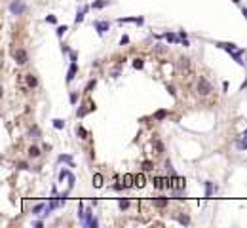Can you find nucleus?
<instances>
[{
    "instance_id": "nucleus-29",
    "label": "nucleus",
    "mask_w": 247,
    "mask_h": 228,
    "mask_svg": "<svg viewBox=\"0 0 247 228\" xmlns=\"http://www.w3.org/2000/svg\"><path fill=\"white\" fill-rule=\"evenodd\" d=\"M29 135H31V137H38V135H40V129H38V127H32V129L29 131Z\"/></svg>"
},
{
    "instance_id": "nucleus-25",
    "label": "nucleus",
    "mask_w": 247,
    "mask_h": 228,
    "mask_svg": "<svg viewBox=\"0 0 247 228\" xmlns=\"http://www.w3.org/2000/svg\"><path fill=\"white\" fill-rule=\"evenodd\" d=\"M165 116H167V110H158V112L154 114V118H156V120H164Z\"/></svg>"
},
{
    "instance_id": "nucleus-31",
    "label": "nucleus",
    "mask_w": 247,
    "mask_h": 228,
    "mask_svg": "<svg viewBox=\"0 0 247 228\" xmlns=\"http://www.w3.org/2000/svg\"><path fill=\"white\" fill-rule=\"evenodd\" d=\"M74 181H76V179H74V175H68V190H70L72 186H74Z\"/></svg>"
},
{
    "instance_id": "nucleus-1",
    "label": "nucleus",
    "mask_w": 247,
    "mask_h": 228,
    "mask_svg": "<svg viewBox=\"0 0 247 228\" xmlns=\"http://www.w3.org/2000/svg\"><path fill=\"white\" fill-rule=\"evenodd\" d=\"M213 91V86L207 82V78H200L198 80V93L200 95H209Z\"/></svg>"
},
{
    "instance_id": "nucleus-17",
    "label": "nucleus",
    "mask_w": 247,
    "mask_h": 228,
    "mask_svg": "<svg viewBox=\"0 0 247 228\" xmlns=\"http://www.w3.org/2000/svg\"><path fill=\"white\" fill-rule=\"evenodd\" d=\"M29 156L38 158V156H40V148H38V146H31V148H29Z\"/></svg>"
},
{
    "instance_id": "nucleus-14",
    "label": "nucleus",
    "mask_w": 247,
    "mask_h": 228,
    "mask_svg": "<svg viewBox=\"0 0 247 228\" xmlns=\"http://www.w3.org/2000/svg\"><path fill=\"white\" fill-rule=\"evenodd\" d=\"M44 209H46V203H38V205L32 207V213H34V215H42Z\"/></svg>"
},
{
    "instance_id": "nucleus-15",
    "label": "nucleus",
    "mask_w": 247,
    "mask_h": 228,
    "mask_svg": "<svg viewBox=\"0 0 247 228\" xmlns=\"http://www.w3.org/2000/svg\"><path fill=\"white\" fill-rule=\"evenodd\" d=\"M236 146H238L240 150H247V137L240 139V141H236Z\"/></svg>"
},
{
    "instance_id": "nucleus-3",
    "label": "nucleus",
    "mask_w": 247,
    "mask_h": 228,
    "mask_svg": "<svg viewBox=\"0 0 247 228\" xmlns=\"http://www.w3.org/2000/svg\"><path fill=\"white\" fill-rule=\"evenodd\" d=\"M93 27H95V31L99 34H105L108 29H110V23L108 21H93Z\"/></svg>"
},
{
    "instance_id": "nucleus-38",
    "label": "nucleus",
    "mask_w": 247,
    "mask_h": 228,
    "mask_svg": "<svg viewBox=\"0 0 247 228\" xmlns=\"http://www.w3.org/2000/svg\"><path fill=\"white\" fill-rule=\"evenodd\" d=\"M70 61H76V51H70Z\"/></svg>"
},
{
    "instance_id": "nucleus-13",
    "label": "nucleus",
    "mask_w": 247,
    "mask_h": 228,
    "mask_svg": "<svg viewBox=\"0 0 247 228\" xmlns=\"http://www.w3.org/2000/svg\"><path fill=\"white\" fill-rule=\"evenodd\" d=\"M59 162H65V163H68L70 167H74V163H72V158H70L68 154H61V156H59Z\"/></svg>"
},
{
    "instance_id": "nucleus-34",
    "label": "nucleus",
    "mask_w": 247,
    "mask_h": 228,
    "mask_svg": "<svg viewBox=\"0 0 247 228\" xmlns=\"http://www.w3.org/2000/svg\"><path fill=\"white\" fill-rule=\"evenodd\" d=\"M76 101H78V93H70V103L76 105Z\"/></svg>"
},
{
    "instance_id": "nucleus-10",
    "label": "nucleus",
    "mask_w": 247,
    "mask_h": 228,
    "mask_svg": "<svg viewBox=\"0 0 247 228\" xmlns=\"http://www.w3.org/2000/svg\"><path fill=\"white\" fill-rule=\"evenodd\" d=\"M144 185H147V179H144V175H143V173H141V175H137V177H135V186L143 188Z\"/></svg>"
},
{
    "instance_id": "nucleus-5",
    "label": "nucleus",
    "mask_w": 247,
    "mask_h": 228,
    "mask_svg": "<svg viewBox=\"0 0 247 228\" xmlns=\"http://www.w3.org/2000/svg\"><path fill=\"white\" fill-rule=\"evenodd\" d=\"M27 59H29V55H27L25 50H17V51H15V63H17V65H25Z\"/></svg>"
},
{
    "instance_id": "nucleus-21",
    "label": "nucleus",
    "mask_w": 247,
    "mask_h": 228,
    "mask_svg": "<svg viewBox=\"0 0 247 228\" xmlns=\"http://www.w3.org/2000/svg\"><path fill=\"white\" fill-rule=\"evenodd\" d=\"M143 169H144V171H152V169H154V163L147 160V162H143Z\"/></svg>"
},
{
    "instance_id": "nucleus-30",
    "label": "nucleus",
    "mask_w": 247,
    "mask_h": 228,
    "mask_svg": "<svg viewBox=\"0 0 247 228\" xmlns=\"http://www.w3.org/2000/svg\"><path fill=\"white\" fill-rule=\"evenodd\" d=\"M68 175H70V173H68L67 169H63L61 173H59V181H63V179H68Z\"/></svg>"
},
{
    "instance_id": "nucleus-35",
    "label": "nucleus",
    "mask_w": 247,
    "mask_h": 228,
    "mask_svg": "<svg viewBox=\"0 0 247 228\" xmlns=\"http://www.w3.org/2000/svg\"><path fill=\"white\" fill-rule=\"evenodd\" d=\"M127 42H129V36H125V34H124V36L120 38V44H122V46H124V44H127Z\"/></svg>"
},
{
    "instance_id": "nucleus-37",
    "label": "nucleus",
    "mask_w": 247,
    "mask_h": 228,
    "mask_svg": "<svg viewBox=\"0 0 247 228\" xmlns=\"http://www.w3.org/2000/svg\"><path fill=\"white\" fill-rule=\"evenodd\" d=\"M167 91H169L171 95H175V87H173V86H167Z\"/></svg>"
},
{
    "instance_id": "nucleus-18",
    "label": "nucleus",
    "mask_w": 247,
    "mask_h": 228,
    "mask_svg": "<svg viewBox=\"0 0 247 228\" xmlns=\"http://www.w3.org/2000/svg\"><path fill=\"white\" fill-rule=\"evenodd\" d=\"M179 67H181V69H188V67H190V61H188L186 57H181V59H179Z\"/></svg>"
},
{
    "instance_id": "nucleus-7",
    "label": "nucleus",
    "mask_w": 247,
    "mask_h": 228,
    "mask_svg": "<svg viewBox=\"0 0 247 228\" xmlns=\"http://www.w3.org/2000/svg\"><path fill=\"white\" fill-rule=\"evenodd\" d=\"M108 4H110V0H97V2L91 4V8H93V10H101V8L108 6Z\"/></svg>"
},
{
    "instance_id": "nucleus-2",
    "label": "nucleus",
    "mask_w": 247,
    "mask_h": 228,
    "mask_svg": "<svg viewBox=\"0 0 247 228\" xmlns=\"http://www.w3.org/2000/svg\"><path fill=\"white\" fill-rule=\"evenodd\" d=\"M10 11L14 15H21L23 11H25V4H23L21 0H14V2L10 4Z\"/></svg>"
},
{
    "instance_id": "nucleus-26",
    "label": "nucleus",
    "mask_w": 247,
    "mask_h": 228,
    "mask_svg": "<svg viewBox=\"0 0 247 228\" xmlns=\"http://www.w3.org/2000/svg\"><path fill=\"white\" fill-rule=\"evenodd\" d=\"M53 127H55V129H63L65 122H63V120H53Z\"/></svg>"
},
{
    "instance_id": "nucleus-22",
    "label": "nucleus",
    "mask_w": 247,
    "mask_h": 228,
    "mask_svg": "<svg viewBox=\"0 0 247 228\" xmlns=\"http://www.w3.org/2000/svg\"><path fill=\"white\" fill-rule=\"evenodd\" d=\"M177 221H179L181 224H184V226H186V224H190V219L186 217V215H181V217H177Z\"/></svg>"
},
{
    "instance_id": "nucleus-9",
    "label": "nucleus",
    "mask_w": 247,
    "mask_h": 228,
    "mask_svg": "<svg viewBox=\"0 0 247 228\" xmlns=\"http://www.w3.org/2000/svg\"><path fill=\"white\" fill-rule=\"evenodd\" d=\"M131 185H135V177H133V175H129V173H125V175H124V186L127 188V186H131Z\"/></svg>"
},
{
    "instance_id": "nucleus-32",
    "label": "nucleus",
    "mask_w": 247,
    "mask_h": 228,
    "mask_svg": "<svg viewBox=\"0 0 247 228\" xmlns=\"http://www.w3.org/2000/svg\"><path fill=\"white\" fill-rule=\"evenodd\" d=\"M95 84H97L95 80H91V82H88V86H86V91H91L93 87H95Z\"/></svg>"
},
{
    "instance_id": "nucleus-19",
    "label": "nucleus",
    "mask_w": 247,
    "mask_h": 228,
    "mask_svg": "<svg viewBox=\"0 0 247 228\" xmlns=\"http://www.w3.org/2000/svg\"><path fill=\"white\" fill-rule=\"evenodd\" d=\"M84 13H86V8H82V10L78 11V15L74 17V21H76V23H82V21H84Z\"/></svg>"
},
{
    "instance_id": "nucleus-8",
    "label": "nucleus",
    "mask_w": 247,
    "mask_h": 228,
    "mask_svg": "<svg viewBox=\"0 0 247 228\" xmlns=\"http://www.w3.org/2000/svg\"><path fill=\"white\" fill-rule=\"evenodd\" d=\"M93 186H95V188H101V186H103V175L101 173L93 175Z\"/></svg>"
},
{
    "instance_id": "nucleus-23",
    "label": "nucleus",
    "mask_w": 247,
    "mask_h": 228,
    "mask_svg": "<svg viewBox=\"0 0 247 228\" xmlns=\"http://www.w3.org/2000/svg\"><path fill=\"white\" fill-rule=\"evenodd\" d=\"M154 205H156V207H165V205H167V200H165V198H160V200H156V202H154Z\"/></svg>"
},
{
    "instance_id": "nucleus-27",
    "label": "nucleus",
    "mask_w": 247,
    "mask_h": 228,
    "mask_svg": "<svg viewBox=\"0 0 247 228\" xmlns=\"http://www.w3.org/2000/svg\"><path fill=\"white\" fill-rule=\"evenodd\" d=\"M67 31H68V27H65V25L63 27H57V36H63Z\"/></svg>"
},
{
    "instance_id": "nucleus-6",
    "label": "nucleus",
    "mask_w": 247,
    "mask_h": 228,
    "mask_svg": "<svg viewBox=\"0 0 247 228\" xmlns=\"http://www.w3.org/2000/svg\"><path fill=\"white\" fill-rule=\"evenodd\" d=\"M215 192H217V186L215 185H213V183H205V198H209V196H213V194H215Z\"/></svg>"
},
{
    "instance_id": "nucleus-4",
    "label": "nucleus",
    "mask_w": 247,
    "mask_h": 228,
    "mask_svg": "<svg viewBox=\"0 0 247 228\" xmlns=\"http://www.w3.org/2000/svg\"><path fill=\"white\" fill-rule=\"evenodd\" d=\"M76 72H78V65H76V61H72L70 67H68V72H67V84H70L72 80H74Z\"/></svg>"
},
{
    "instance_id": "nucleus-33",
    "label": "nucleus",
    "mask_w": 247,
    "mask_h": 228,
    "mask_svg": "<svg viewBox=\"0 0 247 228\" xmlns=\"http://www.w3.org/2000/svg\"><path fill=\"white\" fill-rule=\"evenodd\" d=\"M46 21H48V23H57V17H55V15H48Z\"/></svg>"
},
{
    "instance_id": "nucleus-39",
    "label": "nucleus",
    "mask_w": 247,
    "mask_h": 228,
    "mask_svg": "<svg viewBox=\"0 0 247 228\" xmlns=\"http://www.w3.org/2000/svg\"><path fill=\"white\" fill-rule=\"evenodd\" d=\"M245 87H247V80H245L243 84H241V89H245Z\"/></svg>"
},
{
    "instance_id": "nucleus-12",
    "label": "nucleus",
    "mask_w": 247,
    "mask_h": 228,
    "mask_svg": "<svg viewBox=\"0 0 247 228\" xmlns=\"http://www.w3.org/2000/svg\"><path fill=\"white\" fill-rule=\"evenodd\" d=\"M164 38L167 40V42H181L179 34H173V33H165V34H164Z\"/></svg>"
},
{
    "instance_id": "nucleus-20",
    "label": "nucleus",
    "mask_w": 247,
    "mask_h": 228,
    "mask_svg": "<svg viewBox=\"0 0 247 228\" xmlns=\"http://www.w3.org/2000/svg\"><path fill=\"white\" fill-rule=\"evenodd\" d=\"M76 133H78V135H80V139H86V137H88V131H86V129H84V127H82V126H78V127H76Z\"/></svg>"
},
{
    "instance_id": "nucleus-16",
    "label": "nucleus",
    "mask_w": 247,
    "mask_h": 228,
    "mask_svg": "<svg viewBox=\"0 0 247 228\" xmlns=\"http://www.w3.org/2000/svg\"><path fill=\"white\" fill-rule=\"evenodd\" d=\"M164 186H165V179L156 177V179H154V188H164Z\"/></svg>"
},
{
    "instance_id": "nucleus-36",
    "label": "nucleus",
    "mask_w": 247,
    "mask_h": 228,
    "mask_svg": "<svg viewBox=\"0 0 247 228\" xmlns=\"http://www.w3.org/2000/svg\"><path fill=\"white\" fill-rule=\"evenodd\" d=\"M17 167H19V169H29V165H27V163H25V162H21V163H19V165H17Z\"/></svg>"
},
{
    "instance_id": "nucleus-28",
    "label": "nucleus",
    "mask_w": 247,
    "mask_h": 228,
    "mask_svg": "<svg viewBox=\"0 0 247 228\" xmlns=\"http://www.w3.org/2000/svg\"><path fill=\"white\" fill-rule=\"evenodd\" d=\"M143 59H135V61H133V67H135V69H143Z\"/></svg>"
},
{
    "instance_id": "nucleus-41",
    "label": "nucleus",
    "mask_w": 247,
    "mask_h": 228,
    "mask_svg": "<svg viewBox=\"0 0 247 228\" xmlns=\"http://www.w3.org/2000/svg\"><path fill=\"white\" fill-rule=\"evenodd\" d=\"M243 137H247V129H245V133H243Z\"/></svg>"
},
{
    "instance_id": "nucleus-11",
    "label": "nucleus",
    "mask_w": 247,
    "mask_h": 228,
    "mask_svg": "<svg viewBox=\"0 0 247 228\" xmlns=\"http://www.w3.org/2000/svg\"><path fill=\"white\" fill-rule=\"evenodd\" d=\"M27 86H29V87H36V86H38V80H36V76L27 74Z\"/></svg>"
},
{
    "instance_id": "nucleus-24",
    "label": "nucleus",
    "mask_w": 247,
    "mask_h": 228,
    "mask_svg": "<svg viewBox=\"0 0 247 228\" xmlns=\"http://www.w3.org/2000/svg\"><path fill=\"white\" fill-rule=\"evenodd\" d=\"M118 207H120V209H127V207H129V200H120V202H118Z\"/></svg>"
},
{
    "instance_id": "nucleus-40",
    "label": "nucleus",
    "mask_w": 247,
    "mask_h": 228,
    "mask_svg": "<svg viewBox=\"0 0 247 228\" xmlns=\"http://www.w3.org/2000/svg\"><path fill=\"white\" fill-rule=\"evenodd\" d=\"M243 15H245V17H247V8H243Z\"/></svg>"
}]
</instances>
